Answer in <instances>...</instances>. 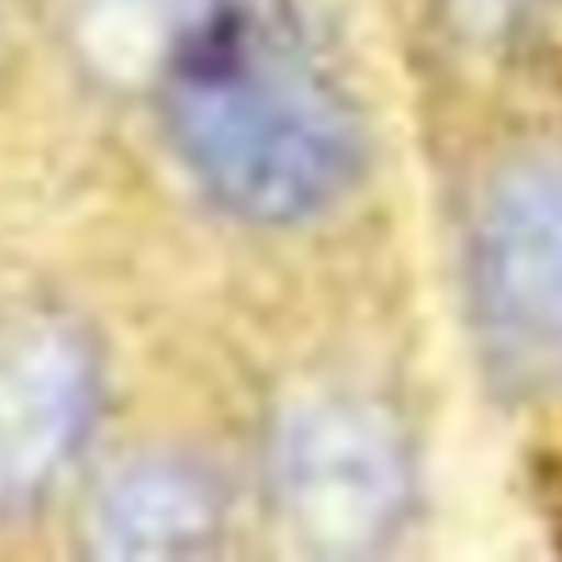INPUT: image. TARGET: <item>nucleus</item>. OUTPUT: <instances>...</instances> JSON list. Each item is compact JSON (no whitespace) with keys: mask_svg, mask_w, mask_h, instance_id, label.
<instances>
[{"mask_svg":"<svg viewBox=\"0 0 562 562\" xmlns=\"http://www.w3.org/2000/svg\"><path fill=\"white\" fill-rule=\"evenodd\" d=\"M158 93L189 178L243 224L324 216L367 162L351 93L270 0H227Z\"/></svg>","mask_w":562,"mask_h":562,"instance_id":"1","label":"nucleus"},{"mask_svg":"<svg viewBox=\"0 0 562 562\" xmlns=\"http://www.w3.org/2000/svg\"><path fill=\"white\" fill-rule=\"evenodd\" d=\"M467 301L485 378L513 405H562V139L505 150L470 209Z\"/></svg>","mask_w":562,"mask_h":562,"instance_id":"2","label":"nucleus"},{"mask_svg":"<svg viewBox=\"0 0 562 562\" xmlns=\"http://www.w3.org/2000/svg\"><path fill=\"white\" fill-rule=\"evenodd\" d=\"M278 516L308 554L362 559L405 528L416 462L390 405L324 390L281 413L270 443Z\"/></svg>","mask_w":562,"mask_h":562,"instance_id":"3","label":"nucleus"},{"mask_svg":"<svg viewBox=\"0 0 562 562\" xmlns=\"http://www.w3.org/2000/svg\"><path fill=\"white\" fill-rule=\"evenodd\" d=\"M89 336L55 313L0 316V508L27 501L74 459L97 413Z\"/></svg>","mask_w":562,"mask_h":562,"instance_id":"4","label":"nucleus"},{"mask_svg":"<svg viewBox=\"0 0 562 562\" xmlns=\"http://www.w3.org/2000/svg\"><path fill=\"white\" fill-rule=\"evenodd\" d=\"M227 501L216 477L181 454H143L116 467L86 513V547L97 559H201L220 543Z\"/></svg>","mask_w":562,"mask_h":562,"instance_id":"5","label":"nucleus"},{"mask_svg":"<svg viewBox=\"0 0 562 562\" xmlns=\"http://www.w3.org/2000/svg\"><path fill=\"white\" fill-rule=\"evenodd\" d=\"M227 0H70V35L97 78L158 89Z\"/></svg>","mask_w":562,"mask_h":562,"instance_id":"6","label":"nucleus"},{"mask_svg":"<svg viewBox=\"0 0 562 562\" xmlns=\"http://www.w3.org/2000/svg\"><path fill=\"white\" fill-rule=\"evenodd\" d=\"M443 16L477 50H516L562 20V0H443Z\"/></svg>","mask_w":562,"mask_h":562,"instance_id":"7","label":"nucleus"}]
</instances>
